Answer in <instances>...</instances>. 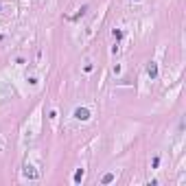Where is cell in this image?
Instances as JSON below:
<instances>
[{"mask_svg": "<svg viewBox=\"0 0 186 186\" xmlns=\"http://www.w3.org/2000/svg\"><path fill=\"white\" fill-rule=\"evenodd\" d=\"M112 180H114V175H112V173H105V175H103V184H110Z\"/></svg>", "mask_w": 186, "mask_h": 186, "instance_id": "cell-4", "label": "cell"}, {"mask_svg": "<svg viewBox=\"0 0 186 186\" xmlns=\"http://www.w3.org/2000/svg\"><path fill=\"white\" fill-rule=\"evenodd\" d=\"M24 175H26V177H31V180H35V177H37V171H35L33 167H24Z\"/></svg>", "mask_w": 186, "mask_h": 186, "instance_id": "cell-3", "label": "cell"}, {"mask_svg": "<svg viewBox=\"0 0 186 186\" xmlns=\"http://www.w3.org/2000/svg\"><path fill=\"white\" fill-rule=\"evenodd\" d=\"M81 177H83V169H79V171L74 173V182H81Z\"/></svg>", "mask_w": 186, "mask_h": 186, "instance_id": "cell-5", "label": "cell"}, {"mask_svg": "<svg viewBox=\"0 0 186 186\" xmlns=\"http://www.w3.org/2000/svg\"><path fill=\"white\" fill-rule=\"evenodd\" d=\"M147 74L151 77V79H155V77H158V66H155L153 62H151V64L147 66Z\"/></svg>", "mask_w": 186, "mask_h": 186, "instance_id": "cell-2", "label": "cell"}, {"mask_svg": "<svg viewBox=\"0 0 186 186\" xmlns=\"http://www.w3.org/2000/svg\"><path fill=\"white\" fill-rule=\"evenodd\" d=\"M74 118H77V120H88V118H90V110H88V107H77V110H74Z\"/></svg>", "mask_w": 186, "mask_h": 186, "instance_id": "cell-1", "label": "cell"}]
</instances>
